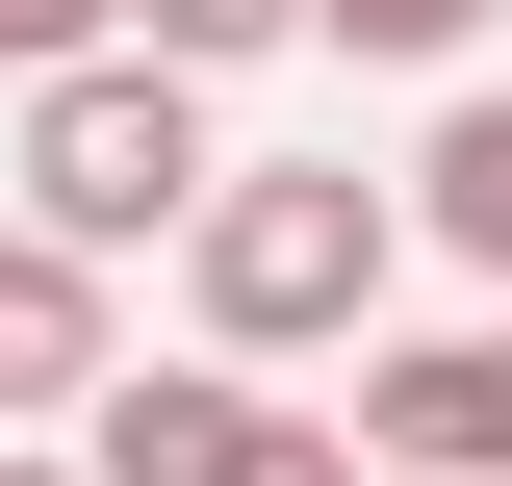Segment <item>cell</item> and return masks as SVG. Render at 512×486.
Segmentation results:
<instances>
[{
    "instance_id": "cell-10",
    "label": "cell",
    "mask_w": 512,
    "mask_h": 486,
    "mask_svg": "<svg viewBox=\"0 0 512 486\" xmlns=\"http://www.w3.org/2000/svg\"><path fill=\"white\" fill-rule=\"evenodd\" d=\"M128 0H0V77H52V52H103Z\"/></svg>"
},
{
    "instance_id": "cell-4",
    "label": "cell",
    "mask_w": 512,
    "mask_h": 486,
    "mask_svg": "<svg viewBox=\"0 0 512 486\" xmlns=\"http://www.w3.org/2000/svg\"><path fill=\"white\" fill-rule=\"evenodd\" d=\"M256 410H282V359H231V333H205V359H103L77 384V461L103 486H231Z\"/></svg>"
},
{
    "instance_id": "cell-11",
    "label": "cell",
    "mask_w": 512,
    "mask_h": 486,
    "mask_svg": "<svg viewBox=\"0 0 512 486\" xmlns=\"http://www.w3.org/2000/svg\"><path fill=\"white\" fill-rule=\"evenodd\" d=\"M0 486H103V461H77V435H0Z\"/></svg>"
},
{
    "instance_id": "cell-7",
    "label": "cell",
    "mask_w": 512,
    "mask_h": 486,
    "mask_svg": "<svg viewBox=\"0 0 512 486\" xmlns=\"http://www.w3.org/2000/svg\"><path fill=\"white\" fill-rule=\"evenodd\" d=\"M512 0H308V52H359V77H461Z\"/></svg>"
},
{
    "instance_id": "cell-3",
    "label": "cell",
    "mask_w": 512,
    "mask_h": 486,
    "mask_svg": "<svg viewBox=\"0 0 512 486\" xmlns=\"http://www.w3.org/2000/svg\"><path fill=\"white\" fill-rule=\"evenodd\" d=\"M359 461L384 486H512V282L461 333H359Z\"/></svg>"
},
{
    "instance_id": "cell-6",
    "label": "cell",
    "mask_w": 512,
    "mask_h": 486,
    "mask_svg": "<svg viewBox=\"0 0 512 486\" xmlns=\"http://www.w3.org/2000/svg\"><path fill=\"white\" fill-rule=\"evenodd\" d=\"M410 231H436L461 282H512V77H461V103H436V154H410Z\"/></svg>"
},
{
    "instance_id": "cell-1",
    "label": "cell",
    "mask_w": 512,
    "mask_h": 486,
    "mask_svg": "<svg viewBox=\"0 0 512 486\" xmlns=\"http://www.w3.org/2000/svg\"><path fill=\"white\" fill-rule=\"evenodd\" d=\"M180 307L231 359H359L384 307H410V180H359V154H231L205 231H180Z\"/></svg>"
},
{
    "instance_id": "cell-8",
    "label": "cell",
    "mask_w": 512,
    "mask_h": 486,
    "mask_svg": "<svg viewBox=\"0 0 512 486\" xmlns=\"http://www.w3.org/2000/svg\"><path fill=\"white\" fill-rule=\"evenodd\" d=\"M154 52H205V77H256V52H308V0H128Z\"/></svg>"
},
{
    "instance_id": "cell-9",
    "label": "cell",
    "mask_w": 512,
    "mask_h": 486,
    "mask_svg": "<svg viewBox=\"0 0 512 486\" xmlns=\"http://www.w3.org/2000/svg\"><path fill=\"white\" fill-rule=\"evenodd\" d=\"M231 486H384V461H359V410H256V461H231Z\"/></svg>"
},
{
    "instance_id": "cell-2",
    "label": "cell",
    "mask_w": 512,
    "mask_h": 486,
    "mask_svg": "<svg viewBox=\"0 0 512 486\" xmlns=\"http://www.w3.org/2000/svg\"><path fill=\"white\" fill-rule=\"evenodd\" d=\"M0 180H26V231H77V256H180V231H205V180H231V128H205V52H154V26L52 52Z\"/></svg>"
},
{
    "instance_id": "cell-5",
    "label": "cell",
    "mask_w": 512,
    "mask_h": 486,
    "mask_svg": "<svg viewBox=\"0 0 512 486\" xmlns=\"http://www.w3.org/2000/svg\"><path fill=\"white\" fill-rule=\"evenodd\" d=\"M103 359H128V256H77V231L0 205V435H77Z\"/></svg>"
}]
</instances>
